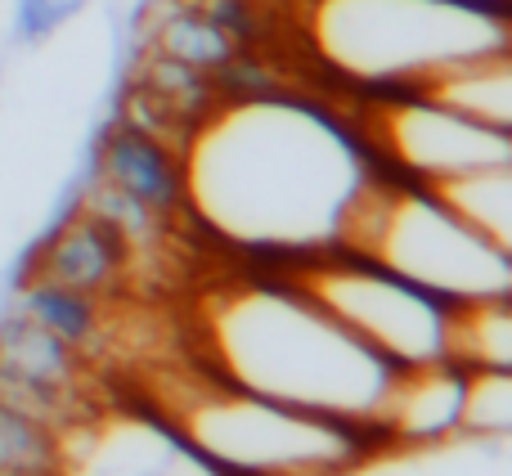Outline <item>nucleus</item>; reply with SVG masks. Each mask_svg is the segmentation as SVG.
Segmentation results:
<instances>
[{"label": "nucleus", "mask_w": 512, "mask_h": 476, "mask_svg": "<svg viewBox=\"0 0 512 476\" xmlns=\"http://www.w3.org/2000/svg\"><path fill=\"white\" fill-rule=\"evenodd\" d=\"M315 41L369 81H436L508 54L504 18L481 0H319Z\"/></svg>", "instance_id": "7ed1b4c3"}, {"label": "nucleus", "mask_w": 512, "mask_h": 476, "mask_svg": "<svg viewBox=\"0 0 512 476\" xmlns=\"http://www.w3.org/2000/svg\"><path fill=\"white\" fill-rule=\"evenodd\" d=\"M382 405H391L396 423L409 427V432H445L463 418V382L450 378V373H423L405 387L391 382Z\"/></svg>", "instance_id": "9b49d317"}, {"label": "nucleus", "mask_w": 512, "mask_h": 476, "mask_svg": "<svg viewBox=\"0 0 512 476\" xmlns=\"http://www.w3.org/2000/svg\"><path fill=\"white\" fill-rule=\"evenodd\" d=\"M512 396L504 369H495L490 378H477V387H463V418L477 427H508Z\"/></svg>", "instance_id": "dca6fc26"}, {"label": "nucleus", "mask_w": 512, "mask_h": 476, "mask_svg": "<svg viewBox=\"0 0 512 476\" xmlns=\"http://www.w3.org/2000/svg\"><path fill=\"white\" fill-rule=\"evenodd\" d=\"M364 185L355 144L328 117L283 99L221 113L189 162L198 212L239 243L310 247L342 238Z\"/></svg>", "instance_id": "f257e3e1"}, {"label": "nucleus", "mask_w": 512, "mask_h": 476, "mask_svg": "<svg viewBox=\"0 0 512 476\" xmlns=\"http://www.w3.org/2000/svg\"><path fill=\"white\" fill-rule=\"evenodd\" d=\"M86 476H212L189 450L149 427H108L86 454Z\"/></svg>", "instance_id": "6e6552de"}, {"label": "nucleus", "mask_w": 512, "mask_h": 476, "mask_svg": "<svg viewBox=\"0 0 512 476\" xmlns=\"http://www.w3.org/2000/svg\"><path fill=\"white\" fill-rule=\"evenodd\" d=\"M342 238L373 265L423 292L468 301L508 297V247H495L490 238L468 230L441 198L387 194L364 185L342 225Z\"/></svg>", "instance_id": "20e7f679"}, {"label": "nucleus", "mask_w": 512, "mask_h": 476, "mask_svg": "<svg viewBox=\"0 0 512 476\" xmlns=\"http://www.w3.org/2000/svg\"><path fill=\"white\" fill-rule=\"evenodd\" d=\"M194 436L221 459L248 463V468H297V463H328L342 454L337 432L319 427L315 418L270 414L261 405H216L189 414Z\"/></svg>", "instance_id": "423d86ee"}, {"label": "nucleus", "mask_w": 512, "mask_h": 476, "mask_svg": "<svg viewBox=\"0 0 512 476\" xmlns=\"http://www.w3.org/2000/svg\"><path fill=\"white\" fill-rule=\"evenodd\" d=\"M221 360L234 378L306 409L364 414L391 391L378 351L346 333L324 306L288 292H239L212 315Z\"/></svg>", "instance_id": "f03ea898"}, {"label": "nucleus", "mask_w": 512, "mask_h": 476, "mask_svg": "<svg viewBox=\"0 0 512 476\" xmlns=\"http://www.w3.org/2000/svg\"><path fill=\"white\" fill-rule=\"evenodd\" d=\"M27 306H32L36 328H45V333L59 337V342H77L90 328V310H86V301H81V292L63 288V283L36 288L32 297H27Z\"/></svg>", "instance_id": "2eb2a0df"}, {"label": "nucleus", "mask_w": 512, "mask_h": 476, "mask_svg": "<svg viewBox=\"0 0 512 476\" xmlns=\"http://www.w3.org/2000/svg\"><path fill=\"white\" fill-rule=\"evenodd\" d=\"M162 45H167V54L176 63H185V68H212V63L230 59V36H225V27L212 23V18H176V23H167V32H162Z\"/></svg>", "instance_id": "4468645a"}, {"label": "nucleus", "mask_w": 512, "mask_h": 476, "mask_svg": "<svg viewBox=\"0 0 512 476\" xmlns=\"http://www.w3.org/2000/svg\"><path fill=\"white\" fill-rule=\"evenodd\" d=\"M387 140L400 162L432 180L468 176V171L508 167V131L481 126L441 104H396L387 117Z\"/></svg>", "instance_id": "0eeeda50"}, {"label": "nucleus", "mask_w": 512, "mask_h": 476, "mask_svg": "<svg viewBox=\"0 0 512 476\" xmlns=\"http://www.w3.org/2000/svg\"><path fill=\"white\" fill-rule=\"evenodd\" d=\"M450 337L472 355V360H486L495 369H508V346H512V333H508V310H504V297H481L463 310V319L450 324Z\"/></svg>", "instance_id": "f8f14e48"}, {"label": "nucleus", "mask_w": 512, "mask_h": 476, "mask_svg": "<svg viewBox=\"0 0 512 476\" xmlns=\"http://www.w3.org/2000/svg\"><path fill=\"white\" fill-rule=\"evenodd\" d=\"M436 198L468 230L490 238L495 247H508V167H486V171H468V176L436 180Z\"/></svg>", "instance_id": "1a4fd4ad"}, {"label": "nucleus", "mask_w": 512, "mask_h": 476, "mask_svg": "<svg viewBox=\"0 0 512 476\" xmlns=\"http://www.w3.org/2000/svg\"><path fill=\"white\" fill-rule=\"evenodd\" d=\"M108 180H113L117 194L135 198L140 207H167L180 189L167 158L140 135H117L108 144Z\"/></svg>", "instance_id": "9d476101"}, {"label": "nucleus", "mask_w": 512, "mask_h": 476, "mask_svg": "<svg viewBox=\"0 0 512 476\" xmlns=\"http://www.w3.org/2000/svg\"><path fill=\"white\" fill-rule=\"evenodd\" d=\"M306 297L324 306L369 351L409 364H432L450 342V319L423 297V288L391 270H319L306 279Z\"/></svg>", "instance_id": "39448f33"}, {"label": "nucleus", "mask_w": 512, "mask_h": 476, "mask_svg": "<svg viewBox=\"0 0 512 476\" xmlns=\"http://www.w3.org/2000/svg\"><path fill=\"white\" fill-rule=\"evenodd\" d=\"M108 270H113V247L99 238V230H72L50 256V279L72 292L104 283Z\"/></svg>", "instance_id": "ddd939ff"}]
</instances>
